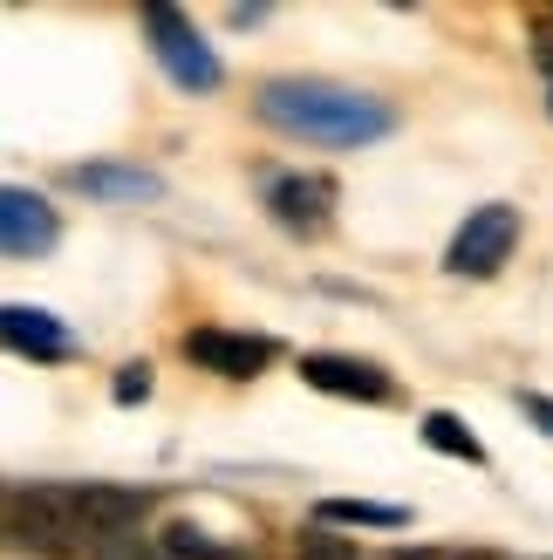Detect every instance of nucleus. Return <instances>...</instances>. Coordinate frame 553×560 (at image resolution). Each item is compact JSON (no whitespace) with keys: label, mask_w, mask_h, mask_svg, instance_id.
<instances>
[{"label":"nucleus","mask_w":553,"mask_h":560,"mask_svg":"<svg viewBox=\"0 0 553 560\" xmlns=\"http://www.w3.org/2000/svg\"><path fill=\"white\" fill-rule=\"evenodd\" d=\"M260 117L273 130L301 137V144H328V151H355V144L390 137V109L376 96L321 82V75H273L260 90Z\"/></svg>","instance_id":"f257e3e1"},{"label":"nucleus","mask_w":553,"mask_h":560,"mask_svg":"<svg viewBox=\"0 0 553 560\" xmlns=\"http://www.w3.org/2000/svg\"><path fill=\"white\" fill-rule=\"evenodd\" d=\"M144 35H151L157 62H164V75H172L178 90H199V96H212L219 82H226V69H219V55L199 42V27H191L178 8H144Z\"/></svg>","instance_id":"f03ea898"},{"label":"nucleus","mask_w":553,"mask_h":560,"mask_svg":"<svg viewBox=\"0 0 553 560\" xmlns=\"http://www.w3.org/2000/svg\"><path fill=\"white\" fill-rule=\"evenodd\" d=\"M513 246H519V212L513 206H479V212H464V226L451 233L445 267L464 273V280H485V273L506 267Z\"/></svg>","instance_id":"7ed1b4c3"},{"label":"nucleus","mask_w":553,"mask_h":560,"mask_svg":"<svg viewBox=\"0 0 553 560\" xmlns=\"http://www.w3.org/2000/svg\"><path fill=\"white\" fill-rule=\"evenodd\" d=\"M185 355L199 362V370H212V376H239L246 383V376H260L281 349H273L267 335H246V328H191Z\"/></svg>","instance_id":"20e7f679"},{"label":"nucleus","mask_w":553,"mask_h":560,"mask_svg":"<svg viewBox=\"0 0 553 560\" xmlns=\"http://www.w3.org/2000/svg\"><path fill=\"white\" fill-rule=\"evenodd\" d=\"M55 206L27 185H0V254L8 260H27V254H48L55 246Z\"/></svg>","instance_id":"39448f33"},{"label":"nucleus","mask_w":553,"mask_h":560,"mask_svg":"<svg viewBox=\"0 0 553 560\" xmlns=\"http://www.w3.org/2000/svg\"><path fill=\"white\" fill-rule=\"evenodd\" d=\"M8 513H14V534L35 540V547H69V540H82V520H75L69 486H27V492H14Z\"/></svg>","instance_id":"423d86ee"},{"label":"nucleus","mask_w":553,"mask_h":560,"mask_svg":"<svg viewBox=\"0 0 553 560\" xmlns=\"http://www.w3.org/2000/svg\"><path fill=\"white\" fill-rule=\"evenodd\" d=\"M301 376H308L315 389H328V397H355V404H383L390 397V376L376 370V362L363 355H301Z\"/></svg>","instance_id":"0eeeda50"},{"label":"nucleus","mask_w":553,"mask_h":560,"mask_svg":"<svg viewBox=\"0 0 553 560\" xmlns=\"http://www.w3.org/2000/svg\"><path fill=\"white\" fill-rule=\"evenodd\" d=\"M0 342H8V349H21V355H42V362H55V355H69V349H75V335H69V322H55L48 307L8 301V307H0Z\"/></svg>","instance_id":"6e6552de"},{"label":"nucleus","mask_w":553,"mask_h":560,"mask_svg":"<svg viewBox=\"0 0 553 560\" xmlns=\"http://www.w3.org/2000/svg\"><path fill=\"white\" fill-rule=\"evenodd\" d=\"M69 499H75L82 534H123V526H137V513L151 506L144 486H69Z\"/></svg>","instance_id":"1a4fd4ad"},{"label":"nucleus","mask_w":553,"mask_h":560,"mask_svg":"<svg viewBox=\"0 0 553 560\" xmlns=\"http://www.w3.org/2000/svg\"><path fill=\"white\" fill-rule=\"evenodd\" d=\"M267 206H273V219H281L287 233H321L328 206H336V185L328 178H273Z\"/></svg>","instance_id":"9d476101"},{"label":"nucleus","mask_w":553,"mask_h":560,"mask_svg":"<svg viewBox=\"0 0 553 560\" xmlns=\"http://www.w3.org/2000/svg\"><path fill=\"white\" fill-rule=\"evenodd\" d=\"M75 191H90V199H157L164 185L151 172H137V164H82Z\"/></svg>","instance_id":"9b49d317"},{"label":"nucleus","mask_w":553,"mask_h":560,"mask_svg":"<svg viewBox=\"0 0 553 560\" xmlns=\"http://www.w3.org/2000/svg\"><path fill=\"white\" fill-rule=\"evenodd\" d=\"M321 526H383V534H397V526L410 520L403 506H376V499H321Z\"/></svg>","instance_id":"f8f14e48"},{"label":"nucleus","mask_w":553,"mask_h":560,"mask_svg":"<svg viewBox=\"0 0 553 560\" xmlns=\"http://www.w3.org/2000/svg\"><path fill=\"white\" fill-rule=\"evenodd\" d=\"M424 444H431V452H445V458H464V465H485V444H479L472 431H464V424H458L451 410H431V417H424Z\"/></svg>","instance_id":"ddd939ff"},{"label":"nucleus","mask_w":553,"mask_h":560,"mask_svg":"<svg viewBox=\"0 0 553 560\" xmlns=\"http://www.w3.org/2000/svg\"><path fill=\"white\" fill-rule=\"evenodd\" d=\"M109 397H117V404H144L151 397V370H144V362H123L117 383H109Z\"/></svg>","instance_id":"4468645a"},{"label":"nucleus","mask_w":553,"mask_h":560,"mask_svg":"<svg viewBox=\"0 0 553 560\" xmlns=\"http://www.w3.org/2000/svg\"><path fill=\"white\" fill-rule=\"evenodd\" d=\"M301 560H363L349 540H336V534H308L301 540Z\"/></svg>","instance_id":"2eb2a0df"},{"label":"nucleus","mask_w":553,"mask_h":560,"mask_svg":"<svg viewBox=\"0 0 553 560\" xmlns=\"http://www.w3.org/2000/svg\"><path fill=\"white\" fill-rule=\"evenodd\" d=\"M519 410H527L533 424H540V431L553 438V397H533V389H527V397H519Z\"/></svg>","instance_id":"dca6fc26"},{"label":"nucleus","mask_w":553,"mask_h":560,"mask_svg":"<svg viewBox=\"0 0 553 560\" xmlns=\"http://www.w3.org/2000/svg\"><path fill=\"white\" fill-rule=\"evenodd\" d=\"M205 560H246V553H239V547H219V540H212V553H205Z\"/></svg>","instance_id":"f3484780"},{"label":"nucleus","mask_w":553,"mask_h":560,"mask_svg":"<svg viewBox=\"0 0 553 560\" xmlns=\"http://www.w3.org/2000/svg\"><path fill=\"white\" fill-rule=\"evenodd\" d=\"M546 103H553V75H546Z\"/></svg>","instance_id":"a211bd4d"}]
</instances>
